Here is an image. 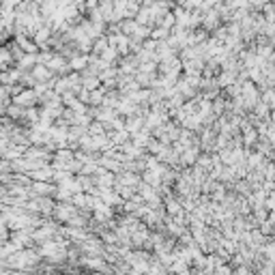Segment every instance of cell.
<instances>
[{"label": "cell", "instance_id": "6da1fadb", "mask_svg": "<svg viewBox=\"0 0 275 275\" xmlns=\"http://www.w3.org/2000/svg\"><path fill=\"white\" fill-rule=\"evenodd\" d=\"M219 21H222V15H219V11H217V9H211V11H207V13H204L202 28L213 30V28H217V26H219Z\"/></svg>", "mask_w": 275, "mask_h": 275}, {"label": "cell", "instance_id": "7a4b0ae2", "mask_svg": "<svg viewBox=\"0 0 275 275\" xmlns=\"http://www.w3.org/2000/svg\"><path fill=\"white\" fill-rule=\"evenodd\" d=\"M52 30H54V28H52V26L45 21V26H43V28H39V30L35 32V41H37V43H43V41L47 39V37L52 35Z\"/></svg>", "mask_w": 275, "mask_h": 275}, {"label": "cell", "instance_id": "3957f363", "mask_svg": "<svg viewBox=\"0 0 275 275\" xmlns=\"http://www.w3.org/2000/svg\"><path fill=\"white\" fill-rule=\"evenodd\" d=\"M262 15L267 18L269 24H275V2L265 4V9H262Z\"/></svg>", "mask_w": 275, "mask_h": 275}, {"label": "cell", "instance_id": "277c9868", "mask_svg": "<svg viewBox=\"0 0 275 275\" xmlns=\"http://www.w3.org/2000/svg\"><path fill=\"white\" fill-rule=\"evenodd\" d=\"M150 37H153V39H164V37H168V28H164V26H157V28L150 30Z\"/></svg>", "mask_w": 275, "mask_h": 275}, {"label": "cell", "instance_id": "5b68a950", "mask_svg": "<svg viewBox=\"0 0 275 275\" xmlns=\"http://www.w3.org/2000/svg\"><path fill=\"white\" fill-rule=\"evenodd\" d=\"M190 35H191V41H193V43H198V41H202L204 37H207V28H198V30L190 32Z\"/></svg>", "mask_w": 275, "mask_h": 275}, {"label": "cell", "instance_id": "8992f818", "mask_svg": "<svg viewBox=\"0 0 275 275\" xmlns=\"http://www.w3.org/2000/svg\"><path fill=\"white\" fill-rule=\"evenodd\" d=\"M84 63H86V58H84V56H78V58H73V67H82Z\"/></svg>", "mask_w": 275, "mask_h": 275}, {"label": "cell", "instance_id": "52a82bcc", "mask_svg": "<svg viewBox=\"0 0 275 275\" xmlns=\"http://www.w3.org/2000/svg\"><path fill=\"white\" fill-rule=\"evenodd\" d=\"M170 2H176V0H170Z\"/></svg>", "mask_w": 275, "mask_h": 275}]
</instances>
